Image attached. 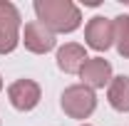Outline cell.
<instances>
[{
    "instance_id": "277c9868",
    "label": "cell",
    "mask_w": 129,
    "mask_h": 126,
    "mask_svg": "<svg viewBox=\"0 0 129 126\" xmlns=\"http://www.w3.org/2000/svg\"><path fill=\"white\" fill-rule=\"evenodd\" d=\"M8 96H10V104L20 111H30L37 106L40 101V87L32 82V79H17L15 84H10L8 89Z\"/></svg>"
},
{
    "instance_id": "6da1fadb",
    "label": "cell",
    "mask_w": 129,
    "mask_h": 126,
    "mask_svg": "<svg viewBox=\"0 0 129 126\" xmlns=\"http://www.w3.org/2000/svg\"><path fill=\"white\" fill-rule=\"evenodd\" d=\"M35 13L50 32H72L80 27V10L70 0H37Z\"/></svg>"
},
{
    "instance_id": "ba28073f",
    "label": "cell",
    "mask_w": 129,
    "mask_h": 126,
    "mask_svg": "<svg viewBox=\"0 0 129 126\" xmlns=\"http://www.w3.org/2000/svg\"><path fill=\"white\" fill-rule=\"evenodd\" d=\"M89 57H87V52H84V47H80V45H64L60 52H57V67L62 69V72H67V74H77V72H82V67H84V62H87Z\"/></svg>"
},
{
    "instance_id": "7c38bea8",
    "label": "cell",
    "mask_w": 129,
    "mask_h": 126,
    "mask_svg": "<svg viewBox=\"0 0 129 126\" xmlns=\"http://www.w3.org/2000/svg\"><path fill=\"white\" fill-rule=\"evenodd\" d=\"M84 126H87V124H84Z\"/></svg>"
},
{
    "instance_id": "52a82bcc",
    "label": "cell",
    "mask_w": 129,
    "mask_h": 126,
    "mask_svg": "<svg viewBox=\"0 0 129 126\" xmlns=\"http://www.w3.org/2000/svg\"><path fill=\"white\" fill-rule=\"evenodd\" d=\"M82 79H84V87H89V89H102L104 84H109V74H112V64L107 62V59H87L84 67H82Z\"/></svg>"
},
{
    "instance_id": "3957f363",
    "label": "cell",
    "mask_w": 129,
    "mask_h": 126,
    "mask_svg": "<svg viewBox=\"0 0 129 126\" xmlns=\"http://www.w3.org/2000/svg\"><path fill=\"white\" fill-rule=\"evenodd\" d=\"M17 30H20V13L13 3L0 0V54H8L17 47Z\"/></svg>"
},
{
    "instance_id": "8992f818",
    "label": "cell",
    "mask_w": 129,
    "mask_h": 126,
    "mask_svg": "<svg viewBox=\"0 0 129 126\" xmlns=\"http://www.w3.org/2000/svg\"><path fill=\"white\" fill-rule=\"evenodd\" d=\"M114 40V22L104 20V17H92L87 25V45L97 52L107 49Z\"/></svg>"
},
{
    "instance_id": "30bf717a",
    "label": "cell",
    "mask_w": 129,
    "mask_h": 126,
    "mask_svg": "<svg viewBox=\"0 0 129 126\" xmlns=\"http://www.w3.org/2000/svg\"><path fill=\"white\" fill-rule=\"evenodd\" d=\"M114 40L122 57H129V15L114 17Z\"/></svg>"
},
{
    "instance_id": "9c48e42d",
    "label": "cell",
    "mask_w": 129,
    "mask_h": 126,
    "mask_svg": "<svg viewBox=\"0 0 129 126\" xmlns=\"http://www.w3.org/2000/svg\"><path fill=\"white\" fill-rule=\"evenodd\" d=\"M109 104L117 111H129V77H114L109 82Z\"/></svg>"
},
{
    "instance_id": "7a4b0ae2",
    "label": "cell",
    "mask_w": 129,
    "mask_h": 126,
    "mask_svg": "<svg viewBox=\"0 0 129 126\" xmlns=\"http://www.w3.org/2000/svg\"><path fill=\"white\" fill-rule=\"evenodd\" d=\"M97 106L94 92L84 84H75V87H67L62 92V109L64 114H70L72 119H87Z\"/></svg>"
},
{
    "instance_id": "8fae6325",
    "label": "cell",
    "mask_w": 129,
    "mask_h": 126,
    "mask_svg": "<svg viewBox=\"0 0 129 126\" xmlns=\"http://www.w3.org/2000/svg\"><path fill=\"white\" fill-rule=\"evenodd\" d=\"M0 89H3V77H0Z\"/></svg>"
},
{
    "instance_id": "5b68a950",
    "label": "cell",
    "mask_w": 129,
    "mask_h": 126,
    "mask_svg": "<svg viewBox=\"0 0 129 126\" xmlns=\"http://www.w3.org/2000/svg\"><path fill=\"white\" fill-rule=\"evenodd\" d=\"M25 47L35 52V54H45L50 49L55 47V35L40 22V20H35V22H27L25 25Z\"/></svg>"
}]
</instances>
